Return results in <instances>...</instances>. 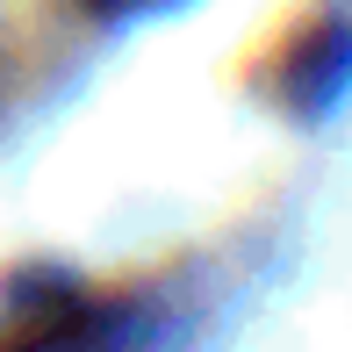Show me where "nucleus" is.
I'll use <instances>...</instances> for the list:
<instances>
[{"mask_svg":"<svg viewBox=\"0 0 352 352\" xmlns=\"http://www.w3.org/2000/svg\"><path fill=\"white\" fill-rule=\"evenodd\" d=\"M94 14H130V8H151V0H87Z\"/></svg>","mask_w":352,"mask_h":352,"instance_id":"obj_1","label":"nucleus"}]
</instances>
